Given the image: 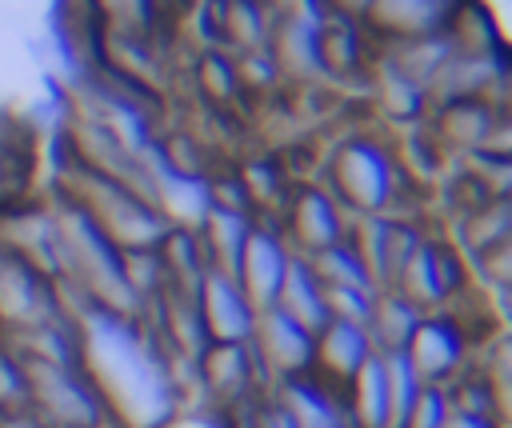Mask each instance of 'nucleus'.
I'll use <instances>...</instances> for the list:
<instances>
[{
  "mask_svg": "<svg viewBox=\"0 0 512 428\" xmlns=\"http://www.w3.org/2000/svg\"><path fill=\"white\" fill-rule=\"evenodd\" d=\"M428 232L424 216H396V212H380V216H360L352 220V240L376 280V288H396V276L404 268V260L412 256V248L420 244V236Z\"/></svg>",
  "mask_w": 512,
  "mask_h": 428,
  "instance_id": "9d476101",
  "label": "nucleus"
},
{
  "mask_svg": "<svg viewBox=\"0 0 512 428\" xmlns=\"http://www.w3.org/2000/svg\"><path fill=\"white\" fill-rule=\"evenodd\" d=\"M468 288H476V284H472L464 252L448 240L444 228L428 224V232L420 236V244L412 248V256L404 260V268L396 276V292H404L412 304L432 312V308L456 304Z\"/></svg>",
  "mask_w": 512,
  "mask_h": 428,
  "instance_id": "20e7f679",
  "label": "nucleus"
},
{
  "mask_svg": "<svg viewBox=\"0 0 512 428\" xmlns=\"http://www.w3.org/2000/svg\"><path fill=\"white\" fill-rule=\"evenodd\" d=\"M276 220H280L292 252H300V256H316L352 232V216L320 180H296L288 200L280 204Z\"/></svg>",
  "mask_w": 512,
  "mask_h": 428,
  "instance_id": "0eeeda50",
  "label": "nucleus"
},
{
  "mask_svg": "<svg viewBox=\"0 0 512 428\" xmlns=\"http://www.w3.org/2000/svg\"><path fill=\"white\" fill-rule=\"evenodd\" d=\"M108 32H128V36H148L160 44L180 40V24L160 8V0H96Z\"/></svg>",
  "mask_w": 512,
  "mask_h": 428,
  "instance_id": "5701e85b",
  "label": "nucleus"
},
{
  "mask_svg": "<svg viewBox=\"0 0 512 428\" xmlns=\"http://www.w3.org/2000/svg\"><path fill=\"white\" fill-rule=\"evenodd\" d=\"M252 348H256L260 364L268 368L272 384L284 380V376H300V372L316 368V332L304 328L296 316H288L280 304L260 308Z\"/></svg>",
  "mask_w": 512,
  "mask_h": 428,
  "instance_id": "f8f14e48",
  "label": "nucleus"
},
{
  "mask_svg": "<svg viewBox=\"0 0 512 428\" xmlns=\"http://www.w3.org/2000/svg\"><path fill=\"white\" fill-rule=\"evenodd\" d=\"M272 392L288 404L300 428H360L348 404V384H332L316 368L276 380Z\"/></svg>",
  "mask_w": 512,
  "mask_h": 428,
  "instance_id": "4468645a",
  "label": "nucleus"
},
{
  "mask_svg": "<svg viewBox=\"0 0 512 428\" xmlns=\"http://www.w3.org/2000/svg\"><path fill=\"white\" fill-rule=\"evenodd\" d=\"M288 260H292V244H288L280 220L272 212H260L248 228V240L240 248V264H236V280L256 308H272L280 300Z\"/></svg>",
  "mask_w": 512,
  "mask_h": 428,
  "instance_id": "9b49d317",
  "label": "nucleus"
},
{
  "mask_svg": "<svg viewBox=\"0 0 512 428\" xmlns=\"http://www.w3.org/2000/svg\"><path fill=\"white\" fill-rule=\"evenodd\" d=\"M24 52H28V60H32L40 72L52 68V52H48V40H44V36H32V32H28V36H24Z\"/></svg>",
  "mask_w": 512,
  "mask_h": 428,
  "instance_id": "7c9ffc66",
  "label": "nucleus"
},
{
  "mask_svg": "<svg viewBox=\"0 0 512 428\" xmlns=\"http://www.w3.org/2000/svg\"><path fill=\"white\" fill-rule=\"evenodd\" d=\"M428 132L448 148V156H464L476 148H508V104L492 96H444L428 108Z\"/></svg>",
  "mask_w": 512,
  "mask_h": 428,
  "instance_id": "423d86ee",
  "label": "nucleus"
},
{
  "mask_svg": "<svg viewBox=\"0 0 512 428\" xmlns=\"http://www.w3.org/2000/svg\"><path fill=\"white\" fill-rule=\"evenodd\" d=\"M216 8V24H220V40L228 52H256L268 48L272 40V24H276V4L272 0H212Z\"/></svg>",
  "mask_w": 512,
  "mask_h": 428,
  "instance_id": "6ab92c4d",
  "label": "nucleus"
},
{
  "mask_svg": "<svg viewBox=\"0 0 512 428\" xmlns=\"http://www.w3.org/2000/svg\"><path fill=\"white\" fill-rule=\"evenodd\" d=\"M376 296L380 292H368V288H332L328 304H332V316H348V320L368 324V316L376 308Z\"/></svg>",
  "mask_w": 512,
  "mask_h": 428,
  "instance_id": "cd10ccee",
  "label": "nucleus"
},
{
  "mask_svg": "<svg viewBox=\"0 0 512 428\" xmlns=\"http://www.w3.org/2000/svg\"><path fill=\"white\" fill-rule=\"evenodd\" d=\"M272 388L268 368L260 364L252 340L248 344H228V340H212L200 356H196V400L228 408L236 400L260 396Z\"/></svg>",
  "mask_w": 512,
  "mask_h": 428,
  "instance_id": "6e6552de",
  "label": "nucleus"
},
{
  "mask_svg": "<svg viewBox=\"0 0 512 428\" xmlns=\"http://www.w3.org/2000/svg\"><path fill=\"white\" fill-rule=\"evenodd\" d=\"M60 188H68L88 212L92 220L124 248V252H148L164 240V232L172 228V220L132 184H124L120 176H108L92 164H84L76 156V164L68 168L64 180H56Z\"/></svg>",
  "mask_w": 512,
  "mask_h": 428,
  "instance_id": "f03ea898",
  "label": "nucleus"
},
{
  "mask_svg": "<svg viewBox=\"0 0 512 428\" xmlns=\"http://www.w3.org/2000/svg\"><path fill=\"white\" fill-rule=\"evenodd\" d=\"M0 428H44V424L32 420L28 412H16V416H0Z\"/></svg>",
  "mask_w": 512,
  "mask_h": 428,
  "instance_id": "2f4dec72",
  "label": "nucleus"
},
{
  "mask_svg": "<svg viewBox=\"0 0 512 428\" xmlns=\"http://www.w3.org/2000/svg\"><path fill=\"white\" fill-rule=\"evenodd\" d=\"M404 352H408V360L424 384H452L476 360V340L468 336V328L460 324L456 312L432 308L420 316Z\"/></svg>",
  "mask_w": 512,
  "mask_h": 428,
  "instance_id": "1a4fd4ad",
  "label": "nucleus"
},
{
  "mask_svg": "<svg viewBox=\"0 0 512 428\" xmlns=\"http://www.w3.org/2000/svg\"><path fill=\"white\" fill-rule=\"evenodd\" d=\"M164 428H232V424H228L224 408L204 404V400H192V404H184Z\"/></svg>",
  "mask_w": 512,
  "mask_h": 428,
  "instance_id": "c85d7f7f",
  "label": "nucleus"
},
{
  "mask_svg": "<svg viewBox=\"0 0 512 428\" xmlns=\"http://www.w3.org/2000/svg\"><path fill=\"white\" fill-rule=\"evenodd\" d=\"M252 220H256L252 212L228 208V204H216V200H212L208 216L196 224L200 244H204V256H208V268H220V272H232V276H236L240 248H244V240H248Z\"/></svg>",
  "mask_w": 512,
  "mask_h": 428,
  "instance_id": "412c9836",
  "label": "nucleus"
},
{
  "mask_svg": "<svg viewBox=\"0 0 512 428\" xmlns=\"http://www.w3.org/2000/svg\"><path fill=\"white\" fill-rule=\"evenodd\" d=\"M376 356L372 332L360 320L348 316H332L320 332H316V372L332 384H352V376Z\"/></svg>",
  "mask_w": 512,
  "mask_h": 428,
  "instance_id": "f3484780",
  "label": "nucleus"
},
{
  "mask_svg": "<svg viewBox=\"0 0 512 428\" xmlns=\"http://www.w3.org/2000/svg\"><path fill=\"white\" fill-rule=\"evenodd\" d=\"M352 220L360 216H420L424 188L408 180V172L396 160V140L376 120L372 124H348L316 164V176Z\"/></svg>",
  "mask_w": 512,
  "mask_h": 428,
  "instance_id": "f257e3e1",
  "label": "nucleus"
},
{
  "mask_svg": "<svg viewBox=\"0 0 512 428\" xmlns=\"http://www.w3.org/2000/svg\"><path fill=\"white\" fill-rule=\"evenodd\" d=\"M64 312L68 304L60 296V284L40 264L0 244V336L32 332Z\"/></svg>",
  "mask_w": 512,
  "mask_h": 428,
  "instance_id": "39448f33",
  "label": "nucleus"
},
{
  "mask_svg": "<svg viewBox=\"0 0 512 428\" xmlns=\"http://www.w3.org/2000/svg\"><path fill=\"white\" fill-rule=\"evenodd\" d=\"M420 316H424V308L420 304H412L404 292H396V288H384L380 296H376V308H372V316H368V332H372V344H376V352H404L408 348V340H412V332H416V324H420Z\"/></svg>",
  "mask_w": 512,
  "mask_h": 428,
  "instance_id": "b1692460",
  "label": "nucleus"
},
{
  "mask_svg": "<svg viewBox=\"0 0 512 428\" xmlns=\"http://www.w3.org/2000/svg\"><path fill=\"white\" fill-rule=\"evenodd\" d=\"M28 372V416L44 428H108L112 404L88 364H52L20 356Z\"/></svg>",
  "mask_w": 512,
  "mask_h": 428,
  "instance_id": "7ed1b4c3",
  "label": "nucleus"
},
{
  "mask_svg": "<svg viewBox=\"0 0 512 428\" xmlns=\"http://www.w3.org/2000/svg\"><path fill=\"white\" fill-rule=\"evenodd\" d=\"M28 412V372L20 352L0 336V416Z\"/></svg>",
  "mask_w": 512,
  "mask_h": 428,
  "instance_id": "a878e982",
  "label": "nucleus"
},
{
  "mask_svg": "<svg viewBox=\"0 0 512 428\" xmlns=\"http://www.w3.org/2000/svg\"><path fill=\"white\" fill-rule=\"evenodd\" d=\"M188 76H192V92H196V100L204 108L236 112L248 100V88H244V76H240V60L228 48H192Z\"/></svg>",
  "mask_w": 512,
  "mask_h": 428,
  "instance_id": "a211bd4d",
  "label": "nucleus"
},
{
  "mask_svg": "<svg viewBox=\"0 0 512 428\" xmlns=\"http://www.w3.org/2000/svg\"><path fill=\"white\" fill-rule=\"evenodd\" d=\"M308 260L316 264V276L324 280L328 292L332 288H368V292H380L376 280H372V272H368V264H364V256H360V248H356V240H352V232L344 240L328 244L324 252L308 256Z\"/></svg>",
  "mask_w": 512,
  "mask_h": 428,
  "instance_id": "393cba45",
  "label": "nucleus"
},
{
  "mask_svg": "<svg viewBox=\"0 0 512 428\" xmlns=\"http://www.w3.org/2000/svg\"><path fill=\"white\" fill-rule=\"evenodd\" d=\"M196 304H200V316H204L212 340H228V344L252 340L260 308L248 300V292L240 288V280L232 272L208 268L196 284Z\"/></svg>",
  "mask_w": 512,
  "mask_h": 428,
  "instance_id": "ddd939ff",
  "label": "nucleus"
},
{
  "mask_svg": "<svg viewBox=\"0 0 512 428\" xmlns=\"http://www.w3.org/2000/svg\"><path fill=\"white\" fill-rule=\"evenodd\" d=\"M268 52L276 56L284 84H324V56H320V20L304 16L300 8H280L272 24Z\"/></svg>",
  "mask_w": 512,
  "mask_h": 428,
  "instance_id": "dca6fc26",
  "label": "nucleus"
},
{
  "mask_svg": "<svg viewBox=\"0 0 512 428\" xmlns=\"http://www.w3.org/2000/svg\"><path fill=\"white\" fill-rule=\"evenodd\" d=\"M444 428H508L504 416H480V412H456L452 408V420Z\"/></svg>",
  "mask_w": 512,
  "mask_h": 428,
  "instance_id": "c756f323",
  "label": "nucleus"
},
{
  "mask_svg": "<svg viewBox=\"0 0 512 428\" xmlns=\"http://www.w3.org/2000/svg\"><path fill=\"white\" fill-rule=\"evenodd\" d=\"M452 420V400L444 384H424L416 396V408L408 416V428H444Z\"/></svg>",
  "mask_w": 512,
  "mask_h": 428,
  "instance_id": "bb28decb",
  "label": "nucleus"
},
{
  "mask_svg": "<svg viewBox=\"0 0 512 428\" xmlns=\"http://www.w3.org/2000/svg\"><path fill=\"white\" fill-rule=\"evenodd\" d=\"M288 316H296L304 328L320 332L332 320V304H328V288L316 276V264L300 252H292L288 268H284V284H280V300H276Z\"/></svg>",
  "mask_w": 512,
  "mask_h": 428,
  "instance_id": "aec40b11",
  "label": "nucleus"
},
{
  "mask_svg": "<svg viewBox=\"0 0 512 428\" xmlns=\"http://www.w3.org/2000/svg\"><path fill=\"white\" fill-rule=\"evenodd\" d=\"M348 404L360 428H392V380H388V356L376 352L348 384Z\"/></svg>",
  "mask_w": 512,
  "mask_h": 428,
  "instance_id": "4be33fe9",
  "label": "nucleus"
},
{
  "mask_svg": "<svg viewBox=\"0 0 512 428\" xmlns=\"http://www.w3.org/2000/svg\"><path fill=\"white\" fill-rule=\"evenodd\" d=\"M460 4L464 0H372V8L360 20L380 48V44H396V40L448 32Z\"/></svg>",
  "mask_w": 512,
  "mask_h": 428,
  "instance_id": "2eb2a0df",
  "label": "nucleus"
}]
</instances>
